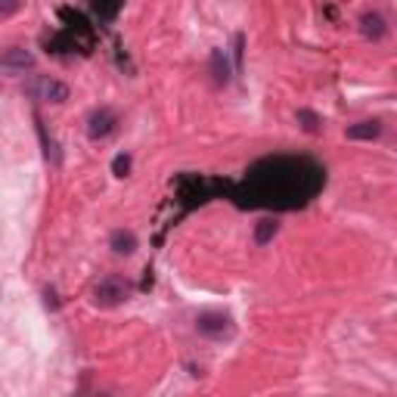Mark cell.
I'll return each instance as SVG.
<instances>
[{"instance_id":"6da1fadb","label":"cell","mask_w":397,"mask_h":397,"mask_svg":"<svg viewBox=\"0 0 397 397\" xmlns=\"http://www.w3.org/2000/svg\"><path fill=\"white\" fill-rule=\"evenodd\" d=\"M326 171L310 159H264L248 171L245 183L236 190L239 205H270V208H298L320 193Z\"/></svg>"},{"instance_id":"7a4b0ae2","label":"cell","mask_w":397,"mask_h":397,"mask_svg":"<svg viewBox=\"0 0 397 397\" xmlns=\"http://www.w3.org/2000/svg\"><path fill=\"white\" fill-rule=\"evenodd\" d=\"M130 298V283H124L121 276H106L93 286L90 292V301L97 307H118L121 301Z\"/></svg>"},{"instance_id":"3957f363","label":"cell","mask_w":397,"mask_h":397,"mask_svg":"<svg viewBox=\"0 0 397 397\" xmlns=\"http://www.w3.org/2000/svg\"><path fill=\"white\" fill-rule=\"evenodd\" d=\"M196 329L208 338H224L233 332V320L227 314H217V310H208V314H199L196 320Z\"/></svg>"},{"instance_id":"277c9868","label":"cell","mask_w":397,"mask_h":397,"mask_svg":"<svg viewBox=\"0 0 397 397\" xmlns=\"http://www.w3.org/2000/svg\"><path fill=\"white\" fill-rule=\"evenodd\" d=\"M115 128H118V115H115L112 109H97V112L90 115V121H87V134L93 140H106Z\"/></svg>"},{"instance_id":"5b68a950","label":"cell","mask_w":397,"mask_h":397,"mask_svg":"<svg viewBox=\"0 0 397 397\" xmlns=\"http://www.w3.org/2000/svg\"><path fill=\"white\" fill-rule=\"evenodd\" d=\"M35 53H28L25 47H10V50L0 56V68H10V72H25V68H35Z\"/></svg>"},{"instance_id":"8992f818","label":"cell","mask_w":397,"mask_h":397,"mask_svg":"<svg viewBox=\"0 0 397 397\" xmlns=\"http://www.w3.org/2000/svg\"><path fill=\"white\" fill-rule=\"evenodd\" d=\"M31 93H37L47 103H66L68 99V87L62 81H53V78H41V81L31 87Z\"/></svg>"},{"instance_id":"52a82bcc","label":"cell","mask_w":397,"mask_h":397,"mask_svg":"<svg viewBox=\"0 0 397 397\" xmlns=\"http://www.w3.org/2000/svg\"><path fill=\"white\" fill-rule=\"evenodd\" d=\"M360 31H363V37H369V41H382V37L388 35V22L379 13H363L360 16Z\"/></svg>"},{"instance_id":"ba28073f","label":"cell","mask_w":397,"mask_h":397,"mask_svg":"<svg viewBox=\"0 0 397 397\" xmlns=\"http://www.w3.org/2000/svg\"><path fill=\"white\" fill-rule=\"evenodd\" d=\"M382 134V121L369 118V121H357L348 128V140H376Z\"/></svg>"},{"instance_id":"9c48e42d","label":"cell","mask_w":397,"mask_h":397,"mask_svg":"<svg viewBox=\"0 0 397 397\" xmlns=\"http://www.w3.org/2000/svg\"><path fill=\"white\" fill-rule=\"evenodd\" d=\"M109 245H112L115 255H134L137 252V236L130 230H115L112 239H109Z\"/></svg>"},{"instance_id":"30bf717a","label":"cell","mask_w":397,"mask_h":397,"mask_svg":"<svg viewBox=\"0 0 397 397\" xmlns=\"http://www.w3.org/2000/svg\"><path fill=\"white\" fill-rule=\"evenodd\" d=\"M208 62H212V78H214V84H217V87H224V84L230 81V66H227V56H224V50H214Z\"/></svg>"},{"instance_id":"8fae6325","label":"cell","mask_w":397,"mask_h":397,"mask_svg":"<svg viewBox=\"0 0 397 397\" xmlns=\"http://www.w3.org/2000/svg\"><path fill=\"white\" fill-rule=\"evenodd\" d=\"M121 4L124 0H90V6H93V13L99 16V22H112L115 16H118Z\"/></svg>"},{"instance_id":"7c38bea8","label":"cell","mask_w":397,"mask_h":397,"mask_svg":"<svg viewBox=\"0 0 397 397\" xmlns=\"http://www.w3.org/2000/svg\"><path fill=\"white\" fill-rule=\"evenodd\" d=\"M276 233H279V224L274 217H264V221H258V227H255V245H267Z\"/></svg>"},{"instance_id":"4fadbf2b","label":"cell","mask_w":397,"mask_h":397,"mask_svg":"<svg viewBox=\"0 0 397 397\" xmlns=\"http://www.w3.org/2000/svg\"><path fill=\"white\" fill-rule=\"evenodd\" d=\"M298 124L307 130V134H317L323 121H320V115H317V112H310V109H298Z\"/></svg>"},{"instance_id":"5bb4252c","label":"cell","mask_w":397,"mask_h":397,"mask_svg":"<svg viewBox=\"0 0 397 397\" xmlns=\"http://www.w3.org/2000/svg\"><path fill=\"white\" fill-rule=\"evenodd\" d=\"M112 174H115V177H128V174H130V155H128V152L115 155V161H112Z\"/></svg>"},{"instance_id":"9a60e30c","label":"cell","mask_w":397,"mask_h":397,"mask_svg":"<svg viewBox=\"0 0 397 397\" xmlns=\"http://www.w3.org/2000/svg\"><path fill=\"white\" fill-rule=\"evenodd\" d=\"M19 10H22V0H0V16H4V19L6 16H16Z\"/></svg>"},{"instance_id":"2e32d148","label":"cell","mask_w":397,"mask_h":397,"mask_svg":"<svg viewBox=\"0 0 397 397\" xmlns=\"http://www.w3.org/2000/svg\"><path fill=\"white\" fill-rule=\"evenodd\" d=\"M243 44H245V37L236 35V68H243Z\"/></svg>"}]
</instances>
